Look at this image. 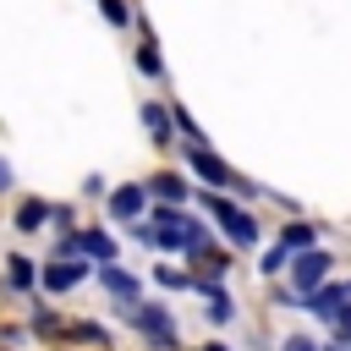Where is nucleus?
Segmentation results:
<instances>
[{"mask_svg":"<svg viewBox=\"0 0 351 351\" xmlns=\"http://www.w3.org/2000/svg\"><path fill=\"white\" fill-rule=\"evenodd\" d=\"M154 241H165V247H176V252H203V247H208V230H203L197 219H181L176 208H159Z\"/></svg>","mask_w":351,"mask_h":351,"instance_id":"nucleus-1","label":"nucleus"},{"mask_svg":"<svg viewBox=\"0 0 351 351\" xmlns=\"http://www.w3.org/2000/svg\"><path fill=\"white\" fill-rule=\"evenodd\" d=\"M208 214L225 225V236H230L236 247H252V241H258V225H252V214H247V208H236V203H225L219 192L208 197Z\"/></svg>","mask_w":351,"mask_h":351,"instance_id":"nucleus-2","label":"nucleus"},{"mask_svg":"<svg viewBox=\"0 0 351 351\" xmlns=\"http://www.w3.org/2000/svg\"><path fill=\"white\" fill-rule=\"evenodd\" d=\"M126 318H132V324H137V329H143V335H148V340H154L159 351H170V346H176V318H170V313H159V307H143V302H132V307H126Z\"/></svg>","mask_w":351,"mask_h":351,"instance_id":"nucleus-3","label":"nucleus"},{"mask_svg":"<svg viewBox=\"0 0 351 351\" xmlns=\"http://www.w3.org/2000/svg\"><path fill=\"white\" fill-rule=\"evenodd\" d=\"M186 165H192V170H197L208 186H241V181H236V170H230L225 159H214L208 148H192V154H186Z\"/></svg>","mask_w":351,"mask_h":351,"instance_id":"nucleus-4","label":"nucleus"},{"mask_svg":"<svg viewBox=\"0 0 351 351\" xmlns=\"http://www.w3.org/2000/svg\"><path fill=\"white\" fill-rule=\"evenodd\" d=\"M291 274H296V291H307V296H313V291L324 285V274H329V252H313V247H307V252L291 263Z\"/></svg>","mask_w":351,"mask_h":351,"instance_id":"nucleus-5","label":"nucleus"},{"mask_svg":"<svg viewBox=\"0 0 351 351\" xmlns=\"http://www.w3.org/2000/svg\"><path fill=\"white\" fill-rule=\"evenodd\" d=\"M346 302H351V285H324V291L307 296V313H318V318H340Z\"/></svg>","mask_w":351,"mask_h":351,"instance_id":"nucleus-6","label":"nucleus"},{"mask_svg":"<svg viewBox=\"0 0 351 351\" xmlns=\"http://www.w3.org/2000/svg\"><path fill=\"white\" fill-rule=\"evenodd\" d=\"M137 214H143V186H115L110 192V219H126L132 225Z\"/></svg>","mask_w":351,"mask_h":351,"instance_id":"nucleus-7","label":"nucleus"},{"mask_svg":"<svg viewBox=\"0 0 351 351\" xmlns=\"http://www.w3.org/2000/svg\"><path fill=\"white\" fill-rule=\"evenodd\" d=\"M71 247H77V252H88V258H99V263H115V241H110L104 230H82Z\"/></svg>","mask_w":351,"mask_h":351,"instance_id":"nucleus-8","label":"nucleus"},{"mask_svg":"<svg viewBox=\"0 0 351 351\" xmlns=\"http://www.w3.org/2000/svg\"><path fill=\"white\" fill-rule=\"evenodd\" d=\"M82 274H88V263H49L44 269V291H71Z\"/></svg>","mask_w":351,"mask_h":351,"instance_id":"nucleus-9","label":"nucleus"},{"mask_svg":"<svg viewBox=\"0 0 351 351\" xmlns=\"http://www.w3.org/2000/svg\"><path fill=\"white\" fill-rule=\"evenodd\" d=\"M99 280H104V285H110L121 302H137V280H132V274H121L115 263H104V274H99Z\"/></svg>","mask_w":351,"mask_h":351,"instance_id":"nucleus-10","label":"nucleus"},{"mask_svg":"<svg viewBox=\"0 0 351 351\" xmlns=\"http://www.w3.org/2000/svg\"><path fill=\"white\" fill-rule=\"evenodd\" d=\"M143 121H148V132H154V137H159V143H165V137H170V115H165V110H159V104H143Z\"/></svg>","mask_w":351,"mask_h":351,"instance_id":"nucleus-11","label":"nucleus"},{"mask_svg":"<svg viewBox=\"0 0 351 351\" xmlns=\"http://www.w3.org/2000/svg\"><path fill=\"white\" fill-rule=\"evenodd\" d=\"M44 219H49V208H44V203H22V214H16V225H22V230H38Z\"/></svg>","mask_w":351,"mask_h":351,"instance_id":"nucleus-12","label":"nucleus"},{"mask_svg":"<svg viewBox=\"0 0 351 351\" xmlns=\"http://www.w3.org/2000/svg\"><path fill=\"white\" fill-rule=\"evenodd\" d=\"M154 192H159L165 203H181V197H186V186H181L176 176H159V181H154Z\"/></svg>","mask_w":351,"mask_h":351,"instance_id":"nucleus-13","label":"nucleus"},{"mask_svg":"<svg viewBox=\"0 0 351 351\" xmlns=\"http://www.w3.org/2000/svg\"><path fill=\"white\" fill-rule=\"evenodd\" d=\"M280 241H285V247H302V252H307V247H313V230H307V225H291V230H285Z\"/></svg>","mask_w":351,"mask_h":351,"instance_id":"nucleus-14","label":"nucleus"},{"mask_svg":"<svg viewBox=\"0 0 351 351\" xmlns=\"http://www.w3.org/2000/svg\"><path fill=\"white\" fill-rule=\"evenodd\" d=\"M11 280H16V285H33V263H27V258H11Z\"/></svg>","mask_w":351,"mask_h":351,"instance_id":"nucleus-15","label":"nucleus"},{"mask_svg":"<svg viewBox=\"0 0 351 351\" xmlns=\"http://www.w3.org/2000/svg\"><path fill=\"white\" fill-rule=\"evenodd\" d=\"M104 16H110V22H115V27H126V22H132V11H126V5H121V0H104Z\"/></svg>","mask_w":351,"mask_h":351,"instance_id":"nucleus-16","label":"nucleus"},{"mask_svg":"<svg viewBox=\"0 0 351 351\" xmlns=\"http://www.w3.org/2000/svg\"><path fill=\"white\" fill-rule=\"evenodd\" d=\"M285 252H291V247H285V241H280V247H274V252H269V258H263V274H274V269H285Z\"/></svg>","mask_w":351,"mask_h":351,"instance_id":"nucleus-17","label":"nucleus"},{"mask_svg":"<svg viewBox=\"0 0 351 351\" xmlns=\"http://www.w3.org/2000/svg\"><path fill=\"white\" fill-rule=\"evenodd\" d=\"M285 351H318V346H313V340H302V335H296V340H285Z\"/></svg>","mask_w":351,"mask_h":351,"instance_id":"nucleus-18","label":"nucleus"},{"mask_svg":"<svg viewBox=\"0 0 351 351\" xmlns=\"http://www.w3.org/2000/svg\"><path fill=\"white\" fill-rule=\"evenodd\" d=\"M0 186H11V165L5 159H0Z\"/></svg>","mask_w":351,"mask_h":351,"instance_id":"nucleus-19","label":"nucleus"},{"mask_svg":"<svg viewBox=\"0 0 351 351\" xmlns=\"http://www.w3.org/2000/svg\"><path fill=\"white\" fill-rule=\"evenodd\" d=\"M340 335H346V340H351V313H340Z\"/></svg>","mask_w":351,"mask_h":351,"instance_id":"nucleus-20","label":"nucleus"},{"mask_svg":"<svg viewBox=\"0 0 351 351\" xmlns=\"http://www.w3.org/2000/svg\"><path fill=\"white\" fill-rule=\"evenodd\" d=\"M203 351H225V346H203Z\"/></svg>","mask_w":351,"mask_h":351,"instance_id":"nucleus-21","label":"nucleus"},{"mask_svg":"<svg viewBox=\"0 0 351 351\" xmlns=\"http://www.w3.org/2000/svg\"><path fill=\"white\" fill-rule=\"evenodd\" d=\"M340 351H351V340H346V346H340Z\"/></svg>","mask_w":351,"mask_h":351,"instance_id":"nucleus-22","label":"nucleus"}]
</instances>
